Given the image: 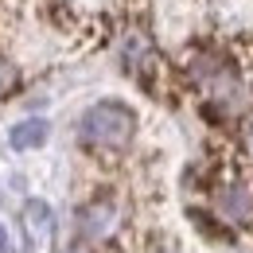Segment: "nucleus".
<instances>
[{
	"label": "nucleus",
	"instance_id": "f257e3e1",
	"mask_svg": "<svg viewBox=\"0 0 253 253\" xmlns=\"http://www.w3.org/2000/svg\"><path fill=\"white\" fill-rule=\"evenodd\" d=\"M187 78L203 94L207 109L222 121H238L253 113V78L234 63L226 51L199 47L187 55Z\"/></svg>",
	"mask_w": 253,
	"mask_h": 253
},
{
	"label": "nucleus",
	"instance_id": "f03ea898",
	"mask_svg": "<svg viewBox=\"0 0 253 253\" xmlns=\"http://www.w3.org/2000/svg\"><path fill=\"white\" fill-rule=\"evenodd\" d=\"M78 136H82V144H90L97 152H121L136 136V113L125 101H97L82 113Z\"/></svg>",
	"mask_w": 253,
	"mask_h": 253
},
{
	"label": "nucleus",
	"instance_id": "7ed1b4c3",
	"mask_svg": "<svg viewBox=\"0 0 253 253\" xmlns=\"http://www.w3.org/2000/svg\"><path fill=\"white\" fill-rule=\"evenodd\" d=\"M211 211L226 226H250L253 222V191L238 179H226L211 191Z\"/></svg>",
	"mask_w": 253,
	"mask_h": 253
},
{
	"label": "nucleus",
	"instance_id": "20e7f679",
	"mask_svg": "<svg viewBox=\"0 0 253 253\" xmlns=\"http://www.w3.org/2000/svg\"><path fill=\"white\" fill-rule=\"evenodd\" d=\"M117 226H121V207H117L113 199H94V203L82 211V234L94 238V242L113 238Z\"/></svg>",
	"mask_w": 253,
	"mask_h": 253
},
{
	"label": "nucleus",
	"instance_id": "39448f33",
	"mask_svg": "<svg viewBox=\"0 0 253 253\" xmlns=\"http://www.w3.org/2000/svg\"><path fill=\"white\" fill-rule=\"evenodd\" d=\"M125 66L144 86L152 82V74H156V51H152V43H148L144 35H128L125 39Z\"/></svg>",
	"mask_w": 253,
	"mask_h": 253
},
{
	"label": "nucleus",
	"instance_id": "423d86ee",
	"mask_svg": "<svg viewBox=\"0 0 253 253\" xmlns=\"http://www.w3.org/2000/svg\"><path fill=\"white\" fill-rule=\"evenodd\" d=\"M8 140H12V148H20V152L39 148V144L47 140V121H39V117H32V121H20V125H12Z\"/></svg>",
	"mask_w": 253,
	"mask_h": 253
},
{
	"label": "nucleus",
	"instance_id": "0eeeda50",
	"mask_svg": "<svg viewBox=\"0 0 253 253\" xmlns=\"http://www.w3.org/2000/svg\"><path fill=\"white\" fill-rule=\"evenodd\" d=\"M24 222H28V230H32L35 242H47V238H51V226H55V218H51V207H47V203L32 199V203L24 207Z\"/></svg>",
	"mask_w": 253,
	"mask_h": 253
},
{
	"label": "nucleus",
	"instance_id": "6e6552de",
	"mask_svg": "<svg viewBox=\"0 0 253 253\" xmlns=\"http://www.w3.org/2000/svg\"><path fill=\"white\" fill-rule=\"evenodd\" d=\"M16 90H20V66L12 59H0V97L16 94Z\"/></svg>",
	"mask_w": 253,
	"mask_h": 253
},
{
	"label": "nucleus",
	"instance_id": "1a4fd4ad",
	"mask_svg": "<svg viewBox=\"0 0 253 253\" xmlns=\"http://www.w3.org/2000/svg\"><path fill=\"white\" fill-rule=\"evenodd\" d=\"M246 152H250V156H253V125L246 128Z\"/></svg>",
	"mask_w": 253,
	"mask_h": 253
},
{
	"label": "nucleus",
	"instance_id": "9d476101",
	"mask_svg": "<svg viewBox=\"0 0 253 253\" xmlns=\"http://www.w3.org/2000/svg\"><path fill=\"white\" fill-rule=\"evenodd\" d=\"M0 253H8V230L0 226Z\"/></svg>",
	"mask_w": 253,
	"mask_h": 253
},
{
	"label": "nucleus",
	"instance_id": "9b49d317",
	"mask_svg": "<svg viewBox=\"0 0 253 253\" xmlns=\"http://www.w3.org/2000/svg\"><path fill=\"white\" fill-rule=\"evenodd\" d=\"M66 253H94L90 246H74V250H66Z\"/></svg>",
	"mask_w": 253,
	"mask_h": 253
},
{
	"label": "nucleus",
	"instance_id": "f8f14e48",
	"mask_svg": "<svg viewBox=\"0 0 253 253\" xmlns=\"http://www.w3.org/2000/svg\"><path fill=\"white\" fill-rule=\"evenodd\" d=\"M164 253H179V250H164Z\"/></svg>",
	"mask_w": 253,
	"mask_h": 253
}]
</instances>
